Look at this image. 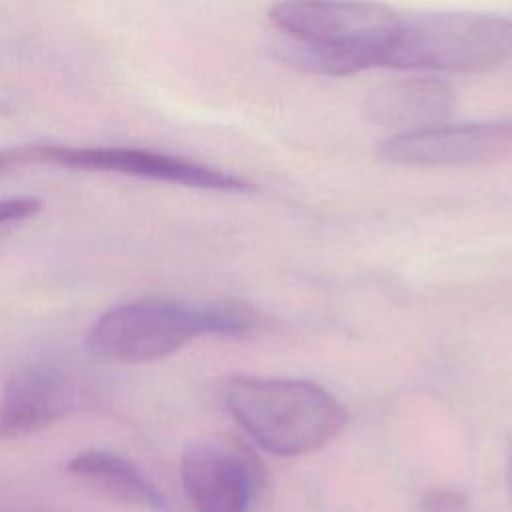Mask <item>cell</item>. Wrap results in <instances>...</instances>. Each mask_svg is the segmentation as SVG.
<instances>
[{"mask_svg":"<svg viewBox=\"0 0 512 512\" xmlns=\"http://www.w3.org/2000/svg\"><path fill=\"white\" fill-rule=\"evenodd\" d=\"M506 486H508V494H510V500H512V438H508V444H506Z\"/></svg>","mask_w":512,"mask_h":512,"instance_id":"4fadbf2b","label":"cell"},{"mask_svg":"<svg viewBox=\"0 0 512 512\" xmlns=\"http://www.w3.org/2000/svg\"><path fill=\"white\" fill-rule=\"evenodd\" d=\"M12 162H46L72 170L116 172L188 188L250 192L254 186L234 174L192 162L188 158L124 146H34L10 150Z\"/></svg>","mask_w":512,"mask_h":512,"instance_id":"277c9868","label":"cell"},{"mask_svg":"<svg viewBox=\"0 0 512 512\" xmlns=\"http://www.w3.org/2000/svg\"><path fill=\"white\" fill-rule=\"evenodd\" d=\"M42 202L34 196H10L0 200V226L32 218L40 212Z\"/></svg>","mask_w":512,"mask_h":512,"instance_id":"7c38bea8","label":"cell"},{"mask_svg":"<svg viewBox=\"0 0 512 512\" xmlns=\"http://www.w3.org/2000/svg\"><path fill=\"white\" fill-rule=\"evenodd\" d=\"M376 156L402 166H462L512 158V120L438 124L434 128L392 134Z\"/></svg>","mask_w":512,"mask_h":512,"instance_id":"ba28073f","label":"cell"},{"mask_svg":"<svg viewBox=\"0 0 512 512\" xmlns=\"http://www.w3.org/2000/svg\"><path fill=\"white\" fill-rule=\"evenodd\" d=\"M66 470L120 502L154 510L168 506L160 488L134 462L116 452L82 450L68 460Z\"/></svg>","mask_w":512,"mask_h":512,"instance_id":"30bf717a","label":"cell"},{"mask_svg":"<svg viewBox=\"0 0 512 512\" xmlns=\"http://www.w3.org/2000/svg\"><path fill=\"white\" fill-rule=\"evenodd\" d=\"M270 20L288 38L382 50L400 16L372 0H282L272 6Z\"/></svg>","mask_w":512,"mask_h":512,"instance_id":"52a82bcc","label":"cell"},{"mask_svg":"<svg viewBox=\"0 0 512 512\" xmlns=\"http://www.w3.org/2000/svg\"><path fill=\"white\" fill-rule=\"evenodd\" d=\"M456 106V90L434 76L396 78L366 92L362 110L374 126L408 134L444 124Z\"/></svg>","mask_w":512,"mask_h":512,"instance_id":"9c48e42d","label":"cell"},{"mask_svg":"<svg viewBox=\"0 0 512 512\" xmlns=\"http://www.w3.org/2000/svg\"><path fill=\"white\" fill-rule=\"evenodd\" d=\"M256 324V312L236 300L142 298L108 308L90 326L86 350L106 362L144 364L162 360L200 336H246Z\"/></svg>","mask_w":512,"mask_h":512,"instance_id":"6da1fadb","label":"cell"},{"mask_svg":"<svg viewBox=\"0 0 512 512\" xmlns=\"http://www.w3.org/2000/svg\"><path fill=\"white\" fill-rule=\"evenodd\" d=\"M512 60V18L476 12H434L400 18L378 66L430 72H480Z\"/></svg>","mask_w":512,"mask_h":512,"instance_id":"3957f363","label":"cell"},{"mask_svg":"<svg viewBox=\"0 0 512 512\" xmlns=\"http://www.w3.org/2000/svg\"><path fill=\"white\" fill-rule=\"evenodd\" d=\"M90 386L70 366L36 358L16 366L0 390V438L42 430L86 406Z\"/></svg>","mask_w":512,"mask_h":512,"instance_id":"5b68a950","label":"cell"},{"mask_svg":"<svg viewBox=\"0 0 512 512\" xmlns=\"http://www.w3.org/2000/svg\"><path fill=\"white\" fill-rule=\"evenodd\" d=\"M262 474L260 460L234 440H194L180 458L182 488L196 512H246Z\"/></svg>","mask_w":512,"mask_h":512,"instance_id":"8992f818","label":"cell"},{"mask_svg":"<svg viewBox=\"0 0 512 512\" xmlns=\"http://www.w3.org/2000/svg\"><path fill=\"white\" fill-rule=\"evenodd\" d=\"M418 512H470L464 494L446 488H430L418 502Z\"/></svg>","mask_w":512,"mask_h":512,"instance_id":"8fae6325","label":"cell"},{"mask_svg":"<svg viewBox=\"0 0 512 512\" xmlns=\"http://www.w3.org/2000/svg\"><path fill=\"white\" fill-rule=\"evenodd\" d=\"M224 404L266 452L302 456L330 444L346 426L344 406L320 384L282 376H232Z\"/></svg>","mask_w":512,"mask_h":512,"instance_id":"7a4b0ae2","label":"cell"},{"mask_svg":"<svg viewBox=\"0 0 512 512\" xmlns=\"http://www.w3.org/2000/svg\"><path fill=\"white\" fill-rule=\"evenodd\" d=\"M8 164H12V156H10V150H8V152H0V170H4Z\"/></svg>","mask_w":512,"mask_h":512,"instance_id":"5bb4252c","label":"cell"}]
</instances>
